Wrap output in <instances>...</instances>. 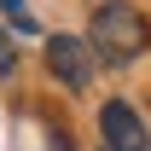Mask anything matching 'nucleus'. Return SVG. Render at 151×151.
I'll return each mask as SVG.
<instances>
[{
    "instance_id": "1",
    "label": "nucleus",
    "mask_w": 151,
    "mask_h": 151,
    "mask_svg": "<svg viewBox=\"0 0 151 151\" xmlns=\"http://www.w3.org/2000/svg\"><path fill=\"white\" fill-rule=\"evenodd\" d=\"M87 47H93L99 64H134V58L151 47V23L139 6H128V0H105V6H93V23H87Z\"/></svg>"
},
{
    "instance_id": "2",
    "label": "nucleus",
    "mask_w": 151,
    "mask_h": 151,
    "mask_svg": "<svg viewBox=\"0 0 151 151\" xmlns=\"http://www.w3.org/2000/svg\"><path fill=\"white\" fill-rule=\"evenodd\" d=\"M93 47L81 35H52L47 41V70H52V81H64V87H87L93 81Z\"/></svg>"
},
{
    "instance_id": "3",
    "label": "nucleus",
    "mask_w": 151,
    "mask_h": 151,
    "mask_svg": "<svg viewBox=\"0 0 151 151\" xmlns=\"http://www.w3.org/2000/svg\"><path fill=\"white\" fill-rule=\"evenodd\" d=\"M99 134H105V151H151V134L128 99H111L99 111Z\"/></svg>"
},
{
    "instance_id": "4",
    "label": "nucleus",
    "mask_w": 151,
    "mask_h": 151,
    "mask_svg": "<svg viewBox=\"0 0 151 151\" xmlns=\"http://www.w3.org/2000/svg\"><path fill=\"white\" fill-rule=\"evenodd\" d=\"M0 12H6V18L18 23L23 35H35V18H29V6H23V0H0Z\"/></svg>"
},
{
    "instance_id": "5",
    "label": "nucleus",
    "mask_w": 151,
    "mask_h": 151,
    "mask_svg": "<svg viewBox=\"0 0 151 151\" xmlns=\"http://www.w3.org/2000/svg\"><path fill=\"white\" fill-rule=\"evenodd\" d=\"M12 70H18V41H12L6 29H0V81H6Z\"/></svg>"
}]
</instances>
